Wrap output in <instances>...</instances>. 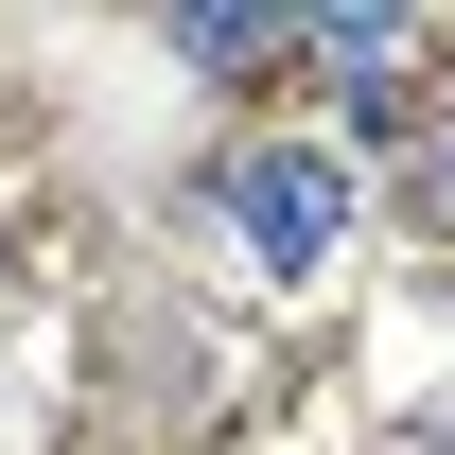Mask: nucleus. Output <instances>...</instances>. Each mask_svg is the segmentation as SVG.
<instances>
[{
  "label": "nucleus",
  "mask_w": 455,
  "mask_h": 455,
  "mask_svg": "<svg viewBox=\"0 0 455 455\" xmlns=\"http://www.w3.org/2000/svg\"><path fill=\"white\" fill-rule=\"evenodd\" d=\"M228 228H245L263 281H315L350 245V158L333 140H245V158H228Z\"/></svg>",
  "instance_id": "obj_1"
},
{
  "label": "nucleus",
  "mask_w": 455,
  "mask_h": 455,
  "mask_svg": "<svg viewBox=\"0 0 455 455\" xmlns=\"http://www.w3.org/2000/svg\"><path fill=\"white\" fill-rule=\"evenodd\" d=\"M281 53H315V0H193L175 18V70H211V88H245Z\"/></svg>",
  "instance_id": "obj_2"
},
{
  "label": "nucleus",
  "mask_w": 455,
  "mask_h": 455,
  "mask_svg": "<svg viewBox=\"0 0 455 455\" xmlns=\"http://www.w3.org/2000/svg\"><path fill=\"white\" fill-rule=\"evenodd\" d=\"M315 53H333V88H386V70L420 53V36H403L386 0H333V18H315Z\"/></svg>",
  "instance_id": "obj_3"
},
{
  "label": "nucleus",
  "mask_w": 455,
  "mask_h": 455,
  "mask_svg": "<svg viewBox=\"0 0 455 455\" xmlns=\"http://www.w3.org/2000/svg\"><path fill=\"white\" fill-rule=\"evenodd\" d=\"M420 211H455V140H420Z\"/></svg>",
  "instance_id": "obj_4"
}]
</instances>
